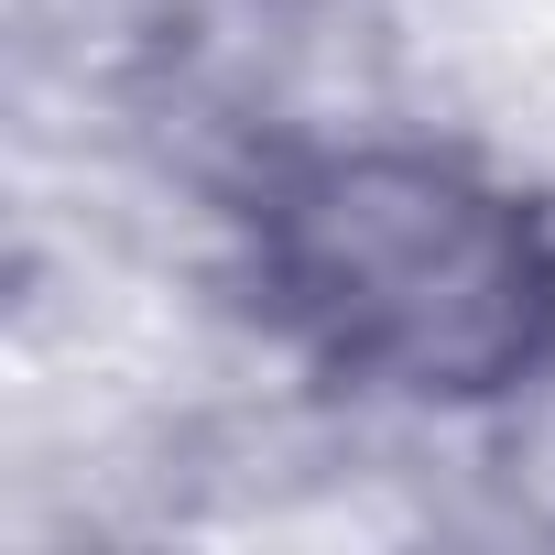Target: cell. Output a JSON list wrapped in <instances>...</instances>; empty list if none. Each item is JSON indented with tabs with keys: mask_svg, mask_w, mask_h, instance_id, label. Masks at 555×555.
Segmentation results:
<instances>
[{
	"mask_svg": "<svg viewBox=\"0 0 555 555\" xmlns=\"http://www.w3.org/2000/svg\"><path fill=\"white\" fill-rule=\"evenodd\" d=\"M261 295L371 392L479 403L555 349V240L468 164L317 153L261 196Z\"/></svg>",
	"mask_w": 555,
	"mask_h": 555,
	"instance_id": "cell-1",
	"label": "cell"
}]
</instances>
